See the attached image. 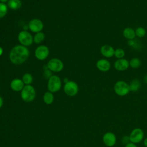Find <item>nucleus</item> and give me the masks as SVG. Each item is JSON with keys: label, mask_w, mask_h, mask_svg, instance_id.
Segmentation results:
<instances>
[{"label": "nucleus", "mask_w": 147, "mask_h": 147, "mask_svg": "<svg viewBox=\"0 0 147 147\" xmlns=\"http://www.w3.org/2000/svg\"><path fill=\"white\" fill-rule=\"evenodd\" d=\"M29 56V51L22 45H18L14 47L9 53L10 61L16 65H20L24 63Z\"/></svg>", "instance_id": "nucleus-1"}, {"label": "nucleus", "mask_w": 147, "mask_h": 147, "mask_svg": "<svg viewBox=\"0 0 147 147\" xmlns=\"http://www.w3.org/2000/svg\"><path fill=\"white\" fill-rule=\"evenodd\" d=\"M36 97V91L34 88L30 85H25L21 91V98L25 102L33 101Z\"/></svg>", "instance_id": "nucleus-2"}, {"label": "nucleus", "mask_w": 147, "mask_h": 147, "mask_svg": "<svg viewBox=\"0 0 147 147\" xmlns=\"http://www.w3.org/2000/svg\"><path fill=\"white\" fill-rule=\"evenodd\" d=\"M114 90L115 93L120 96H126L130 91L129 84L124 80L116 82L114 86Z\"/></svg>", "instance_id": "nucleus-3"}, {"label": "nucleus", "mask_w": 147, "mask_h": 147, "mask_svg": "<svg viewBox=\"0 0 147 147\" xmlns=\"http://www.w3.org/2000/svg\"><path fill=\"white\" fill-rule=\"evenodd\" d=\"M61 87L60 78L57 75H52L49 77L47 87L49 91L54 93L59 91Z\"/></svg>", "instance_id": "nucleus-4"}, {"label": "nucleus", "mask_w": 147, "mask_h": 147, "mask_svg": "<svg viewBox=\"0 0 147 147\" xmlns=\"http://www.w3.org/2000/svg\"><path fill=\"white\" fill-rule=\"evenodd\" d=\"M18 40L22 45L28 47L32 44L33 38L31 34L26 30L20 32L18 35Z\"/></svg>", "instance_id": "nucleus-5"}, {"label": "nucleus", "mask_w": 147, "mask_h": 147, "mask_svg": "<svg viewBox=\"0 0 147 147\" xmlns=\"http://www.w3.org/2000/svg\"><path fill=\"white\" fill-rule=\"evenodd\" d=\"M144 132L141 128L134 129L129 135V138L130 142L135 144L140 143L144 139Z\"/></svg>", "instance_id": "nucleus-6"}, {"label": "nucleus", "mask_w": 147, "mask_h": 147, "mask_svg": "<svg viewBox=\"0 0 147 147\" xmlns=\"http://www.w3.org/2000/svg\"><path fill=\"white\" fill-rule=\"evenodd\" d=\"M79 91V87L77 83L74 81H68L64 86L65 94L69 96H75Z\"/></svg>", "instance_id": "nucleus-7"}, {"label": "nucleus", "mask_w": 147, "mask_h": 147, "mask_svg": "<svg viewBox=\"0 0 147 147\" xmlns=\"http://www.w3.org/2000/svg\"><path fill=\"white\" fill-rule=\"evenodd\" d=\"M63 67L62 61L57 58L51 59L47 64V68L50 71L55 72H60L63 69Z\"/></svg>", "instance_id": "nucleus-8"}, {"label": "nucleus", "mask_w": 147, "mask_h": 147, "mask_svg": "<svg viewBox=\"0 0 147 147\" xmlns=\"http://www.w3.org/2000/svg\"><path fill=\"white\" fill-rule=\"evenodd\" d=\"M49 53V48L45 45H40L34 51V55L36 59L39 60H43L46 59Z\"/></svg>", "instance_id": "nucleus-9"}, {"label": "nucleus", "mask_w": 147, "mask_h": 147, "mask_svg": "<svg viewBox=\"0 0 147 147\" xmlns=\"http://www.w3.org/2000/svg\"><path fill=\"white\" fill-rule=\"evenodd\" d=\"M28 28L32 32L36 33L42 31L44 28V25L42 21L40 20L34 18L29 22Z\"/></svg>", "instance_id": "nucleus-10"}, {"label": "nucleus", "mask_w": 147, "mask_h": 147, "mask_svg": "<svg viewBox=\"0 0 147 147\" xmlns=\"http://www.w3.org/2000/svg\"><path fill=\"white\" fill-rule=\"evenodd\" d=\"M103 142L107 147H112L116 144L117 137L113 132H106L103 136Z\"/></svg>", "instance_id": "nucleus-11"}, {"label": "nucleus", "mask_w": 147, "mask_h": 147, "mask_svg": "<svg viewBox=\"0 0 147 147\" xmlns=\"http://www.w3.org/2000/svg\"><path fill=\"white\" fill-rule=\"evenodd\" d=\"M114 67L117 71H124L129 67V61L125 58L117 59L114 62Z\"/></svg>", "instance_id": "nucleus-12"}, {"label": "nucleus", "mask_w": 147, "mask_h": 147, "mask_svg": "<svg viewBox=\"0 0 147 147\" xmlns=\"http://www.w3.org/2000/svg\"><path fill=\"white\" fill-rule=\"evenodd\" d=\"M96 66L98 69L101 72H107L111 68L110 61L106 59H100L98 60Z\"/></svg>", "instance_id": "nucleus-13"}, {"label": "nucleus", "mask_w": 147, "mask_h": 147, "mask_svg": "<svg viewBox=\"0 0 147 147\" xmlns=\"http://www.w3.org/2000/svg\"><path fill=\"white\" fill-rule=\"evenodd\" d=\"M115 49L114 48L110 45H103L101 47L100 52L103 56L106 58H111L114 55Z\"/></svg>", "instance_id": "nucleus-14"}, {"label": "nucleus", "mask_w": 147, "mask_h": 147, "mask_svg": "<svg viewBox=\"0 0 147 147\" xmlns=\"http://www.w3.org/2000/svg\"><path fill=\"white\" fill-rule=\"evenodd\" d=\"M10 86L12 90L16 92H18L21 91V90L25 86V84L21 79L16 78L11 80V82H10Z\"/></svg>", "instance_id": "nucleus-15"}, {"label": "nucleus", "mask_w": 147, "mask_h": 147, "mask_svg": "<svg viewBox=\"0 0 147 147\" xmlns=\"http://www.w3.org/2000/svg\"><path fill=\"white\" fill-rule=\"evenodd\" d=\"M122 34L124 37L128 40H134L136 36L135 30L130 27L125 28L123 30Z\"/></svg>", "instance_id": "nucleus-16"}, {"label": "nucleus", "mask_w": 147, "mask_h": 147, "mask_svg": "<svg viewBox=\"0 0 147 147\" xmlns=\"http://www.w3.org/2000/svg\"><path fill=\"white\" fill-rule=\"evenodd\" d=\"M129 85V88H130V91L136 92L141 87V82H140L139 80H138L137 79H134L130 82V83Z\"/></svg>", "instance_id": "nucleus-17"}, {"label": "nucleus", "mask_w": 147, "mask_h": 147, "mask_svg": "<svg viewBox=\"0 0 147 147\" xmlns=\"http://www.w3.org/2000/svg\"><path fill=\"white\" fill-rule=\"evenodd\" d=\"M21 0H9L7 2V6L11 10H17L21 6Z\"/></svg>", "instance_id": "nucleus-18"}, {"label": "nucleus", "mask_w": 147, "mask_h": 147, "mask_svg": "<svg viewBox=\"0 0 147 147\" xmlns=\"http://www.w3.org/2000/svg\"><path fill=\"white\" fill-rule=\"evenodd\" d=\"M43 101L47 105H51L54 100L53 93L50 91L46 92L43 95Z\"/></svg>", "instance_id": "nucleus-19"}, {"label": "nucleus", "mask_w": 147, "mask_h": 147, "mask_svg": "<svg viewBox=\"0 0 147 147\" xmlns=\"http://www.w3.org/2000/svg\"><path fill=\"white\" fill-rule=\"evenodd\" d=\"M141 65V61L138 57H133L129 61V67L132 68H138Z\"/></svg>", "instance_id": "nucleus-20"}, {"label": "nucleus", "mask_w": 147, "mask_h": 147, "mask_svg": "<svg viewBox=\"0 0 147 147\" xmlns=\"http://www.w3.org/2000/svg\"><path fill=\"white\" fill-rule=\"evenodd\" d=\"M44 37V34L42 32L36 33L33 37V42L36 44H40L43 41Z\"/></svg>", "instance_id": "nucleus-21"}, {"label": "nucleus", "mask_w": 147, "mask_h": 147, "mask_svg": "<svg viewBox=\"0 0 147 147\" xmlns=\"http://www.w3.org/2000/svg\"><path fill=\"white\" fill-rule=\"evenodd\" d=\"M33 80V78L30 74L26 73L22 76V80L25 85H30Z\"/></svg>", "instance_id": "nucleus-22"}, {"label": "nucleus", "mask_w": 147, "mask_h": 147, "mask_svg": "<svg viewBox=\"0 0 147 147\" xmlns=\"http://www.w3.org/2000/svg\"><path fill=\"white\" fill-rule=\"evenodd\" d=\"M125 55V51L122 48H117L116 49H115L114 56L117 59L123 58Z\"/></svg>", "instance_id": "nucleus-23"}, {"label": "nucleus", "mask_w": 147, "mask_h": 147, "mask_svg": "<svg viewBox=\"0 0 147 147\" xmlns=\"http://www.w3.org/2000/svg\"><path fill=\"white\" fill-rule=\"evenodd\" d=\"M7 6L4 3L0 2V18L4 17L7 12Z\"/></svg>", "instance_id": "nucleus-24"}, {"label": "nucleus", "mask_w": 147, "mask_h": 147, "mask_svg": "<svg viewBox=\"0 0 147 147\" xmlns=\"http://www.w3.org/2000/svg\"><path fill=\"white\" fill-rule=\"evenodd\" d=\"M136 36L138 37L141 38L145 36L146 34V30L143 27H138L135 30Z\"/></svg>", "instance_id": "nucleus-25"}, {"label": "nucleus", "mask_w": 147, "mask_h": 147, "mask_svg": "<svg viewBox=\"0 0 147 147\" xmlns=\"http://www.w3.org/2000/svg\"><path fill=\"white\" fill-rule=\"evenodd\" d=\"M121 142L122 144H125V145L126 144H127L128 143L130 142V138H129V136H124L122 137L121 138Z\"/></svg>", "instance_id": "nucleus-26"}, {"label": "nucleus", "mask_w": 147, "mask_h": 147, "mask_svg": "<svg viewBox=\"0 0 147 147\" xmlns=\"http://www.w3.org/2000/svg\"><path fill=\"white\" fill-rule=\"evenodd\" d=\"M127 44L128 45L130 46V47H134V48H136V45H137V43L136 42V41L134 40H128L127 41Z\"/></svg>", "instance_id": "nucleus-27"}, {"label": "nucleus", "mask_w": 147, "mask_h": 147, "mask_svg": "<svg viewBox=\"0 0 147 147\" xmlns=\"http://www.w3.org/2000/svg\"><path fill=\"white\" fill-rule=\"evenodd\" d=\"M125 147H137V146L136 144L132 142H129L125 145Z\"/></svg>", "instance_id": "nucleus-28"}, {"label": "nucleus", "mask_w": 147, "mask_h": 147, "mask_svg": "<svg viewBox=\"0 0 147 147\" xmlns=\"http://www.w3.org/2000/svg\"><path fill=\"white\" fill-rule=\"evenodd\" d=\"M3 104V98L0 96V109L2 107Z\"/></svg>", "instance_id": "nucleus-29"}, {"label": "nucleus", "mask_w": 147, "mask_h": 147, "mask_svg": "<svg viewBox=\"0 0 147 147\" xmlns=\"http://www.w3.org/2000/svg\"><path fill=\"white\" fill-rule=\"evenodd\" d=\"M143 142H144V145L145 147H147V137L145 138L144 141H143Z\"/></svg>", "instance_id": "nucleus-30"}, {"label": "nucleus", "mask_w": 147, "mask_h": 147, "mask_svg": "<svg viewBox=\"0 0 147 147\" xmlns=\"http://www.w3.org/2000/svg\"><path fill=\"white\" fill-rule=\"evenodd\" d=\"M144 82L147 83V74L146 75H145L144 78Z\"/></svg>", "instance_id": "nucleus-31"}, {"label": "nucleus", "mask_w": 147, "mask_h": 147, "mask_svg": "<svg viewBox=\"0 0 147 147\" xmlns=\"http://www.w3.org/2000/svg\"><path fill=\"white\" fill-rule=\"evenodd\" d=\"M3 53V49L1 47H0V56H1Z\"/></svg>", "instance_id": "nucleus-32"}, {"label": "nucleus", "mask_w": 147, "mask_h": 147, "mask_svg": "<svg viewBox=\"0 0 147 147\" xmlns=\"http://www.w3.org/2000/svg\"><path fill=\"white\" fill-rule=\"evenodd\" d=\"M8 1H9V0H0V2H2V3H5L6 2H8Z\"/></svg>", "instance_id": "nucleus-33"}]
</instances>
